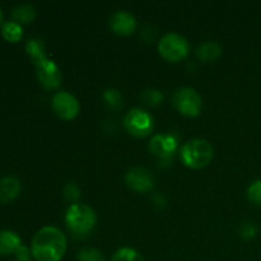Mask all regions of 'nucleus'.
<instances>
[{"label":"nucleus","instance_id":"2","mask_svg":"<svg viewBox=\"0 0 261 261\" xmlns=\"http://www.w3.org/2000/svg\"><path fill=\"white\" fill-rule=\"evenodd\" d=\"M65 223L69 231L76 236L91 233L97 224V214L91 206L82 203L71 204L66 209Z\"/></svg>","mask_w":261,"mask_h":261},{"label":"nucleus","instance_id":"25","mask_svg":"<svg viewBox=\"0 0 261 261\" xmlns=\"http://www.w3.org/2000/svg\"><path fill=\"white\" fill-rule=\"evenodd\" d=\"M14 261H31V251L25 246H20L17 251L14 252Z\"/></svg>","mask_w":261,"mask_h":261},{"label":"nucleus","instance_id":"6","mask_svg":"<svg viewBox=\"0 0 261 261\" xmlns=\"http://www.w3.org/2000/svg\"><path fill=\"white\" fill-rule=\"evenodd\" d=\"M124 126L133 137L145 138L153 132L154 121L149 112L142 109H133L125 115Z\"/></svg>","mask_w":261,"mask_h":261},{"label":"nucleus","instance_id":"9","mask_svg":"<svg viewBox=\"0 0 261 261\" xmlns=\"http://www.w3.org/2000/svg\"><path fill=\"white\" fill-rule=\"evenodd\" d=\"M177 138L173 134H157L150 139L149 152L162 161H170L177 149Z\"/></svg>","mask_w":261,"mask_h":261},{"label":"nucleus","instance_id":"22","mask_svg":"<svg viewBox=\"0 0 261 261\" xmlns=\"http://www.w3.org/2000/svg\"><path fill=\"white\" fill-rule=\"evenodd\" d=\"M247 199L250 203L261 208V180H256L247 189Z\"/></svg>","mask_w":261,"mask_h":261},{"label":"nucleus","instance_id":"1","mask_svg":"<svg viewBox=\"0 0 261 261\" xmlns=\"http://www.w3.org/2000/svg\"><path fill=\"white\" fill-rule=\"evenodd\" d=\"M65 251V234L53 226L41 228L31 244V254L36 261H60Z\"/></svg>","mask_w":261,"mask_h":261},{"label":"nucleus","instance_id":"7","mask_svg":"<svg viewBox=\"0 0 261 261\" xmlns=\"http://www.w3.org/2000/svg\"><path fill=\"white\" fill-rule=\"evenodd\" d=\"M53 111L63 121H70L79 114V102L71 93L65 91L56 92L51 101Z\"/></svg>","mask_w":261,"mask_h":261},{"label":"nucleus","instance_id":"14","mask_svg":"<svg viewBox=\"0 0 261 261\" xmlns=\"http://www.w3.org/2000/svg\"><path fill=\"white\" fill-rule=\"evenodd\" d=\"M222 55V48L214 41H206L199 45V47L196 48V56H198L199 60L204 61V63H212V61H216L219 56Z\"/></svg>","mask_w":261,"mask_h":261},{"label":"nucleus","instance_id":"26","mask_svg":"<svg viewBox=\"0 0 261 261\" xmlns=\"http://www.w3.org/2000/svg\"><path fill=\"white\" fill-rule=\"evenodd\" d=\"M2 22H3V12L2 9H0V24H2Z\"/></svg>","mask_w":261,"mask_h":261},{"label":"nucleus","instance_id":"21","mask_svg":"<svg viewBox=\"0 0 261 261\" xmlns=\"http://www.w3.org/2000/svg\"><path fill=\"white\" fill-rule=\"evenodd\" d=\"M76 261H105V256L94 247H84L76 255Z\"/></svg>","mask_w":261,"mask_h":261},{"label":"nucleus","instance_id":"5","mask_svg":"<svg viewBox=\"0 0 261 261\" xmlns=\"http://www.w3.org/2000/svg\"><path fill=\"white\" fill-rule=\"evenodd\" d=\"M172 103L181 115L186 117H196L203 110V98L190 87L178 88L173 94Z\"/></svg>","mask_w":261,"mask_h":261},{"label":"nucleus","instance_id":"11","mask_svg":"<svg viewBox=\"0 0 261 261\" xmlns=\"http://www.w3.org/2000/svg\"><path fill=\"white\" fill-rule=\"evenodd\" d=\"M110 28L119 36H130L137 31V19L134 15L125 10H120L110 18Z\"/></svg>","mask_w":261,"mask_h":261},{"label":"nucleus","instance_id":"18","mask_svg":"<svg viewBox=\"0 0 261 261\" xmlns=\"http://www.w3.org/2000/svg\"><path fill=\"white\" fill-rule=\"evenodd\" d=\"M102 98H103L107 107L114 110V111H119L124 106V97L120 93V91L115 88L105 89V92L102 93Z\"/></svg>","mask_w":261,"mask_h":261},{"label":"nucleus","instance_id":"4","mask_svg":"<svg viewBox=\"0 0 261 261\" xmlns=\"http://www.w3.org/2000/svg\"><path fill=\"white\" fill-rule=\"evenodd\" d=\"M190 45L184 36L178 33H167L158 42V53L170 63H178L189 55Z\"/></svg>","mask_w":261,"mask_h":261},{"label":"nucleus","instance_id":"24","mask_svg":"<svg viewBox=\"0 0 261 261\" xmlns=\"http://www.w3.org/2000/svg\"><path fill=\"white\" fill-rule=\"evenodd\" d=\"M240 236L245 240H251L256 236V226L251 222H246V223H242V226L240 227Z\"/></svg>","mask_w":261,"mask_h":261},{"label":"nucleus","instance_id":"3","mask_svg":"<svg viewBox=\"0 0 261 261\" xmlns=\"http://www.w3.org/2000/svg\"><path fill=\"white\" fill-rule=\"evenodd\" d=\"M214 155L213 147L205 139H191L182 145L180 157L184 165L193 170H200L212 162Z\"/></svg>","mask_w":261,"mask_h":261},{"label":"nucleus","instance_id":"10","mask_svg":"<svg viewBox=\"0 0 261 261\" xmlns=\"http://www.w3.org/2000/svg\"><path fill=\"white\" fill-rule=\"evenodd\" d=\"M36 75H37L38 83L48 91L59 88L63 79L59 66L50 59H46L43 63L36 66Z\"/></svg>","mask_w":261,"mask_h":261},{"label":"nucleus","instance_id":"15","mask_svg":"<svg viewBox=\"0 0 261 261\" xmlns=\"http://www.w3.org/2000/svg\"><path fill=\"white\" fill-rule=\"evenodd\" d=\"M13 22L18 24H28L36 18V9L31 4H19L12 10Z\"/></svg>","mask_w":261,"mask_h":261},{"label":"nucleus","instance_id":"12","mask_svg":"<svg viewBox=\"0 0 261 261\" xmlns=\"http://www.w3.org/2000/svg\"><path fill=\"white\" fill-rule=\"evenodd\" d=\"M20 181L14 176H7L0 180V203H10L19 196Z\"/></svg>","mask_w":261,"mask_h":261},{"label":"nucleus","instance_id":"13","mask_svg":"<svg viewBox=\"0 0 261 261\" xmlns=\"http://www.w3.org/2000/svg\"><path fill=\"white\" fill-rule=\"evenodd\" d=\"M22 246L20 237L15 232L0 231V255L14 254Z\"/></svg>","mask_w":261,"mask_h":261},{"label":"nucleus","instance_id":"16","mask_svg":"<svg viewBox=\"0 0 261 261\" xmlns=\"http://www.w3.org/2000/svg\"><path fill=\"white\" fill-rule=\"evenodd\" d=\"M25 50H27V54L30 55L31 60L35 64V66L40 65L46 59H48L46 56L43 42L41 40H37V38H32V40L28 41L27 45H25Z\"/></svg>","mask_w":261,"mask_h":261},{"label":"nucleus","instance_id":"20","mask_svg":"<svg viewBox=\"0 0 261 261\" xmlns=\"http://www.w3.org/2000/svg\"><path fill=\"white\" fill-rule=\"evenodd\" d=\"M140 98H142V101L144 102L145 105H148V106L155 107V106H158V105L162 103L163 93L160 91V89L150 88V89H147V91L143 92L142 96H140Z\"/></svg>","mask_w":261,"mask_h":261},{"label":"nucleus","instance_id":"19","mask_svg":"<svg viewBox=\"0 0 261 261\" xmlns=\"http://www.w3.org/2000/svg\"><path fill=\"white\" fill-rule=\"evenodd\" d=\"M111 261H144V257L132 247H121L112 255Z\"/></svg>","mask_w":261,"mask_h":261},{"label":"nucleus","instance_id":"8","mask_svg":"<svg viewBox=\"0 0 261 261\" xmlns=\"http://www.w3.org/2000/svg\"><path fill=\"white\" fill-rule=\"evenodd\" d=\"M125 182L135 193H149L155 185V177L148 168H132L125 176Z\"/></svg>","mask_w":261,"mask_h":261},{"label":"nucleus","instance_id":"17","mask_svg":"<svg viewBox=\"0 0 261 261\" xmlns=\"http://www.w3.org/2000/svg\"><path fill=\"white\" fill-rule=\"evenodd\" d=\"M2 35L8 42H19L22 40L23 36V30L22 25L18 24V23L9 20V22H5L2 27Z\"/></svg>","mask_w":261,"mask_h":261},{"label":"nucleus","instance_id":"23","mask_svg":"<svg viewBox=\"0 0 261 261\" xmlns=\"http://www.w3.org/2000/svg\"><path fill=\"white\" fill-rule=\"evenodd\" d=\"M64 196L71 204H75L78 203V199L81 196V190H79V188L74 182H69L65 186V189H64Z\"/></svg>","mask_w":261,"mask_h":261}]
</instances>
